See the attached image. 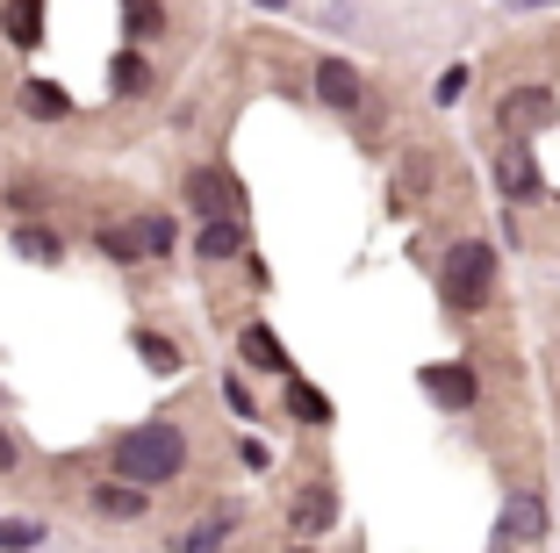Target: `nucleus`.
<instances>
[{
  "label": "nucleus",
  "instance_id": "f257e3e1",
  "mask_svg": "<svg viewBox=\"0 0 560 553\" xmlns=\"http://www.w3.org/2000/svg\"><path fill=\"white\" fill-rule=\"evenodd\" d=\"M180 468H187V439L173 424H137V431L116 439V482H130V488H159Z\"/></svg>",
  "mask_w": 560,
  "mask_h": 553
},
{
  "label": "nucleus",
  "instance_id": "f03ea898",
  "mask_svg": "<svg viewBox=\"0 0 560 553\" xmlns=\"http://www.w3.org/2000/svg\"><path fill=\"white\" fill-rule=\"evenodd\" d=\"M495 295V244H453V260H445V310H489Z\"/></svg>",
  "mask_w": 560,
  "mask_h": 553
},
{
  "label": "nucleus",
  "instance_id": "7ed1b4c3",
  "mask_svg": "<svg viewBox=\"0 0 560 553\" xmlns=\"http://www.w3.org/2000/svg\"><path fill=\"white\" fill-rule=\"evenodd\" d=\"M101 252H108V260H151V252H173V223H165V216L116 223V230H101Z\"/></svg>",
  "mask_w": 560,
  "mask_h": 553
},
{
  "label": "nucleus",
  "instance_id": "20e7f679",
  "mask_svg": "<svg viewBox=\"0 0 560 553\" xmlns=\"http://www.w3.org/2000/svg\"><path fill=\"white\" fill-rule=\"evenodd\" d=\"M532 539H546V504L539 496H511L503 504V518H495V546H532Z\"/></svg>",
  "mask_w": 560,
  "mask_h": 553
},
{
  "label": "nucleus",
  "instance_id": "39448f33",
  "mask_svg": "<svg viewBox=\"0 0 560 553\" xmlns=\"http://www.w3.org/2000/svg\"><path fill=\"white\" fill-rule=\"evenodd\" d=\"M495 115H503V130H546V123L560 115V101L546 94V87H511Z\"/></svg>",
  "mask_w": 560,
  "mask_h": 553
},
{
  "label": "nucleus",
  "instance_id": "423d86ee",
  "mask_svg": "<svg viewBox=\"0 0 560 553\" xmlns=\"http://www.w3.org/2000/svg\"><path fill=\"white\" fill-rule=\"evenodd\" d=\"M495 180H503V195H511V201H532V195H539V165H532L525 137H511V145H503V159H495Z\"/></svg>",
  "mask_w": 560,
  "mask_h": 553
},
{
  "label": "nucleus",
  "instance_id": "0eeeda50",
  "mask_svg": "<svg viewBox=\"0 0 560 553\" xmlns=\"http://www.w3.org/2000/svg\"><path fill=\"white\" fill-rule=\"evenodd\" d=\"M187 201H195V209L215 223V216H231V209H237V180H231V173H209V165H201V173H187Z\"/></svg>",
  "mask_w": 560,
  "mask_h": 553
},
{
  "label": "nucleus",
  "instance_id": "6e6552de",
  "mask_svg": "<svg viewBox=\"0 0 560 553\" xmlns=\"http://www.w3.org/2000/svg\"><path fill=\"white\" fill-rule=\"evenodd\" d=\"M0 30H8V44L36 50L44 44V0H8V8H0Z\"/></svg>",
  "mask_w": 560,
  "mask_h": 553
},
{
  "label": "nucleus",
  "instance_id": "1a4fd4ad",
  "mask_svg": "<svg viewBox=\"0 0 560 553\" xmlns=\"http://www.w3.org/2000/svg\"><path fill=\"white\" fill-rule=\"evenodd\" d=\"M316 94H324L338 115H352V108H360V72L330 58V66H316Z\"/></svg>",
  "mask_w": 560,
  "mask_h": 553
},
{
  "label": "nucleus",
  "instance_id": "9d476101",
  "mask_svg": "<svg viewBox=\"0 0 560 553\" xmlns=\"http://www.w3.org/2000/svg\"><path fill=\"white\" fill-rule=\"evenodd\" d=\"M330 518H338V496H330L324 482H316V488H302V496H295V532H324Z\"/></svg>",
  "mask_w": 560,
  "mask_h": 553
},
{
  "label": "nucleus",
  "instance_id": "9b49d317",
  "mask_svg": "<svg viewBox=\"0 0 560 553\" xmlns=\"http://www.w3.org/2000/svg\"><path fill=\"white\" fill-rule=\"evenodd\" d=\"M237 353H245L252 367H266V375H288V353H280V338H273L266 324H252L245 338H237Z\"/></svg>",
  "mask_w": 560,
  "mask_h": 553
},
{
  "label": "nucleus",
  "instance_id": "f8f14e48",
  "mask_svg": "<svg viewBox=\"0 0 560 553\" xmlns=\"http://www.w3.org/2000/svg\"><path fill=\"white\" fill-rule=\"evenodd\" d=\"M424 389L439 403H475V375L467 367H424Z\"/></svg>",
  "mask_w": 560,
  "mask_h": 553
},
{
  "label": "nucleus",
  "instance_id": "ddd939ff",
  "mask_svg": "<svg viewBox=\"0 0 560 553\" xmlns=\"http://www.w3.org/2000/svg\"><path fill=\"white\" fill-rule=\"evenodd\" d=\"M94 510H101V518H137V510H144V488H130V482H101V488H94Z\"/></svg>",
  "mask_w": 560,
  "mask_h": 553
},
{
  "label": "nucleus",
  "instance_id": "4468645a",
  "mask_svg": "<svg viewBox=\"0 0 560 553\" xmlns=\"http://www.w3.org/2000/svg\"><path fill=\"white\" fill-rule=\"evenodd\" d=\"M122 30H130V36H159L165 8H159V0H122Z\"/></svg>",
  "mask_w": 560,
  "mask_h": 553
},
{
  "label": "nucleus",
  "instance_id": "2eb2a0df",
  "mask_svg": "<svg viewBox=\"0 0 560 553\" xmlns=\"http://www.w3.org/2000/svg\"><path fill=\"white\" fill-rule=\"evenodd\" d=\"M201 252H209V260H231V252H245V238H237L231 216H215V223L201 230Z\"/></svg>",
  "mask_w": 560,
  "mask_h": 553
},
{
  "label": "nucleus",
  "instance_id": "dca6fc26",
  "mask_svg": "<svg viewBox=\"0 0 560 553\" xmlns=\"http://www.w3.org/2000/svg\"><path fill=\"white\" fill-rule=\"evenodd\" d=\"M288 410H295L302 424H330V403L310 389V381H288Z\"/></svg>",
  "mask_w": 560,
  "mask_h": 553
},
{
  "label": "nucleus",
  "instance_id": "f3484780",
  "mask_svg": "<svg viewBox=\"0 0 560 553\" xmlns=\"http://www.w3.org/2000/svg\"><path fill=\"white\" fill-rule=\"evenodd\" d=\"M22 108H30V115H66V87L30 80V87H22Z\"/></svg>",
  "mask_w": 560,
  "mask_h": 553
},
{
  "label": "nucleus",
  "instance_id": "a211bd4d",
  "mask_svg": "<svg viewBox=\"0 0 560 553\" xmlns=\"http://www.w3.org/2000/svg\"><path fill=\"white\" fill-rule=\"evenodd\" d=\"M36 539H44V525H36V518H0V553H30Z\"/></svg>",
  "mask_w": 560,
  "mask_h": 553
},
{
  "label": "nucleus",
  "instance_id": "6ab92c4d",
  "mask_svg": "<svg viewBox=\"0 0 560 553\" xmlns=\"http://www.w3.org/2000/svg\"><path fill=\"white\" fill-rule=\"evenodd\" d=\"M144 87H151V66L137 58V50H122L116 58V94H144Z\"/></svg>",
  "mask_w": 560,
  "mask_h": 553
},
{
  "label": "nucleus",
  "instance_id": "aec40b11",
  "mask_svg": "<svg viewBox=\"0 0 560 553\" xmlns=\"http://www.w3.org/2000/svg\"><path fill=\"white\" fill-rule=\"evenodd\" d=\"M137 353H144L151 367H159V375H173V367H180V353H173V345H165L159 331H137Z\"/></svg>",
  "mask_w": 560,
  "mask_h": 553
},
{
  "label": "nucleus",
  "instance_id": "412c9836",
  "mask_svg": "<svg viewBox=\"0 0 560 553\" xmlns=\"http://www.w3.org/2000/svg\"><path fill=\"white\" fill-rule=\"evenodd\" d=\"M15 252L22 260H58V238L50 230H15Z\"/></svg>",
  "mask_w": 560,
  "mask_h": 553
},
{
  "label": "nucleus",
  "instance_id": "4be33fe9",
  "mask_svg": "<svg viewBox=\"0 0 560 553\" xmlns=\"http://www.w3.org/2000/svg\"><path fill=\"white\" fill-rule=\"evenodd\" d=\"M223 539H231V518H209L195 539H187V553H223Z\"/></svg>",
  "mask_w": 560,
  "mask_h": 553
},
{
  "label": "nucleus",
  "instance_id": "5701e85b",
  "mask_svg": "<svg viewBox=\"0 0 560 553\" xmlns=\"http://www.w3.org/2000/svg\"><path fill=\"white\" fill-rule=\"evenodd\" d=\"M431 94H439V101H445V108H453V101H460V94H467V66H453V72H439V87H431Z\"/></svg>",
  "mask_w": 560,
  "mask_h": 553
},
{
  "label": "nucleus",
  "instance_id": "b1692460",
  "mask_svg": "<svg viewBox=\"0 0 560 553\" xmlns=\"http://www.w3.org/2000/svg\"><path fill=\"white\" fill-rule=\"evenodd\" d=\"M15 468V439H8V431H0V474Z\"/></svg>",
  "mask_w": 560,
  "mask_h": 553
},
{
  "label": "nucleus",
  "instance_id": "393cba45",
  "mask_svg": "<svg viewBox=\"0 0 560 553\" xmlns=\"http://www.w3.org/2000/svg\"><path fill=\"white\" fill-rule=\"evenodd\" d=\"M252 8H288V0H252Z\"/></svg>",
  "mask_w": 560,
  "mask_h": 553
}]
</instances>
